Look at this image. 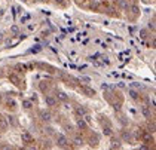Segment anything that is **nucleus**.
Here are the masks:
<instances>
[{
	"label": "nucleus",
	"mask_w": 156,
	"mask_h": 150,
	"mask_svg": "<svg viewBox=\"0 0 156 150\" xmlns=\"http://www.w3.org/2000/svg\"><path fill=\"white\" fill-rule=\"evenodd\" d=\"M2 36H3V34H0V40H2Z\"/></svg>",
	"instance_id": "26"
},
{
	"label": "nucleus",
	"mask_w": 156,
	"mask_h": 150,
	"mask_svg": "<svg viewBox=\"0 0 156 150\" xmlns=\"http://www.w3.org/2000/svg\"><path fill=\"white\" fill-rule=\"evenodd\" d=\"M9 80L14 83V85H16V86H19V85H21V79H19L16 74H9Z\"/></svg>",
	"instance_id": "6"
},
{
	"label": "nucleus",
	"mask_w": 156,
	"mask_h": 150,
	"mask_svg": "<svg viewBox=\"0 0 156 150\" xmlns=\"http://www.w3.org/2000/svg\"><path fill=\"white\" fill-rule=\"evenodd\" d=\"M25 150H37V149H36V146H28Z\"/></svg>",
	"instance_id": "24"
},
{
	"label": "nucleus",
	"mask_w": 156,
	"mask_h": 150,
	"mask_svg": "<svg viewBox=\"0 0 156 150\" xmlns=\"http://www.w3.org/2000/svg\"><path fill=\"white\" fill-rule=\"evenodd\" d=\"M21 140H22V143H25V144H30V143L33 141V137L30 135V132L24 131V132L21 134Z\"/></svg>",
	"instance_id": "3"
},
{
	"label": "nucleus",
	"mask_w": 156,
	"mask_h": 150,
	"mask_svg": "<svg viewBox=\"0 0 156 150\" xmlns=\"http://www.w3.org/2000/svg\"><path fill=\"white\" fill-rule=\"evenodd\" d=\"M40 119H42L43 122H49V120L52 119L51 112H42V113H40Z\"/></svg>",
	"instance_id": "5"
},
{
	"label": "nucleus",
	"mask_w": 156,
	"mask_h": 150,
	"mask_svg": "<svg viewBox=\"0 0 156 150\" xmlns=\"http://www.w3.org/2000/svg\"><path fill=\"white\" fill-rule=\"evenodd\" d=\"M58 98H60L61 101H67L68 97H67L66 94H64V92H58Z\"/></svg>",
	"instance_id": "16"
},
{
	"label": "nucleus",
	"mask_w": 156,
	"mask_h": 150,
	"mask_svg": "<svg viewBox=\"0 0 156 150\" xmlns=\"http://www.w3.org/2000/svg\"><path fill=\"white\" fill-rule=\"evenodd\" d=\"M140 137H141V141L144 143L146 146H147V144H150V143L153 141V137H152V132H149V131H141Z\"/></svg>",
	"instance_id": "1"
},
{
	"label": "nucleus",
	"mask_w": 156,
	"mask_h": 150,
	"mask_svg": "<svg viewBox=\"0 0 156 150\" xmlns=\"http://www.w3.org/2000/svg\"><path fill=\"white\" fill-rule=\"evenodd\" d=\"M140 34H141V37H147V33H146V31H141Z\"/></svg>",
	"instance_id": "25"
},
{
	"label": "nucleus",
	"mask_w": 156,
	"mask_h": 150,
	"mask_svg": "<svg viewBox=\"0 0 156 150\" xmlns=\"http://www.w3.org/2000/svg\"><path fill=\"white\" fill-rule=\"evenodd\" d=\"M76 114L79 116V117H83V116H85V114H88V113H86V110L83 109L82 106H79V107H76Z\"/></svg>",
	"instance_id": "9"
},
{
	"label": "nucleus",
	"mask_w": 156,
	"mask_h": 150,
	"mask_svg": "<svg viewBox=\"0 0 156 150\" xmlns=\"http://www.w3.org/2000/svg\"><path fill=\"white\" fill-rule=\"evenodd\" d=\"M131 11L134 12V14H138V8H137L135 5H132V6H131Z\"/></svg>",
	"instance_id": "20"
},
{
	"label": "nucleus",
	"mask_w": 156,
	"mask_h": 150,
	"mask_svg": "<svg viewBox=\"0 0 156 150\" xmlns=\"http://www.w3.org/2000/svg\"><path fill=\"white\" fill-rule=\"evenodd\" d=\"M74 144H76V146H82V144H83L82 137H79V135H76V137H74Z\"/></svg>",
	"instance_id": "15"
},
{
	"label": "nucleus",
	"mask_w": 156,
	"mask_h": 150,
	"mask_svg": "<svg viewBox=\"0 0 156 150\" xmlns=\"http://www.w3.org/2000/svg\"><path fill=\"white\" fill-rule=\"evenodd\" d=\"M6 128H8V120H6L5 116L0 114V129H3V131H5Z\"/></svg>",
	"instance_id": "8"
},
{
	"label": "nucleus",
	"mask_w": 156,
	"mask_h": 150,
	"mask_svg": "<svg viewBox=\"0 0 156 150\" xmlns=\"http://www.w3.org/2000/svg\"><path fill=\"white\" fill-rule=\"evenodd\" d=\"M119 5H120V6H122V8H125V9H126V8H128V3H126V2H125V0H119Z\"/></svg>",
	"instance_id": "18"
},
{
	"label": "nucleus",
	"mask_w": 156,
	"mask_h": 150,
	"mask_svg": "<svg viewBox=\"0 0 156 150\" xmlns=\"http://www.w3.org/2000/svg\"><path fill=\"white\" fill-rule=\"evenodd\" d=\"M57 144L60 146V147H66V146L68 144V140H67L64 135L58 134V135H57Z\"/></svg>",
	"instance_id": "2"
},
{
	"label": "nucleus",
	"mask_w": 156,
	"mask_h": 150,
	"mask_svg": "<svg viewBox=\"0 0 156 150\" xmlns=\"http://www.w3.org/2000/svg\"><path fill=\"white\" fill-rule=\"evenodd\" d=\"M103 129H104V134H106V135H112L113 134V129H112V126H110L109 123L103 125Z\"/></svg>",
	"instance_id": "11"
},
{
	"label": "nucleus",
	"mask_w": 156,
	"mask_h": 150,
	"mask_svg": "<svg viewBox=\"0 0 156 150\" xmlns=\"http://www.w3.org/2000/svg\"><path fill=\"white\" fill-rule=\"evenodd\" d=\"M128 94H129V97H131L132 100H138V92H137L135 89H129Z\"/></svg>",
	"instance_id": "13"
},
{
	"label": "nucleus",
	"mask_w": 156,
	"mask_h": 150,
	"mask_svg": "<svg viewBox=\"0 0 156 150\" xmlns=\"http://www.w3.org/2000/svg\"><path fill=\"white\" fill-rule=\"evenodd\" d=\"M141 113L144 114V117H147V119L152 116V113H150V109H149L147 106H143V107H141Z\"/></svg>",
	"instance_id": "10"
},
{
	"label": "nucleus",
	"mask_w": 156,
	"mask_h": 150,
	"mask_svg": "<svg viewBox=\"0 0 156 150\" xmlns=\"http://www.w3.org/2000/svg\"><path fill=\"white\" fill-rule=\"evenodd\" d=\"M149 28L155 30V21H150V22H149Z\"/></svg>",
	"instance_id": "22"
},
{
	"label": "nucleus",
	"mask_w": 156,
	"mask_h": 150,
	"mask_svg": "<svg viewBox=\"0 0 156 150\" xmlns=\"http://www.w3.org/2000/svg\"><path fill=\"white\" fill-rule=\"evenodd\" d=\"M77 126H79L80 129H85V128L88 126V123H86L85 120H83L82 117H79V119H77Z\"/></svg>",
	"instance_id": "12"
},
{
	"label": "nucleus",
	"mask_w": 156,
	"mask_h": 150,
	"mask_svg": "<svg viewBox=\"0 0 156 150\" xmlns=\"http://www.w3.org/2000/svg\"><path fill=\"white\" fill-rule=\"evenodd\" d=\"M82 92L85 94L86 97H94L95 95V91L91 86H86V85H85V86H82Z\"/></svg>",
	"instance_id": "4"
},
{
	"label": "nucleus",
	"mask_w": 156,
	"mask_h": 150,
	"mask_svg": "<svg viewBox=\"0 0 156 150\" xmlns=\"http://www.w3.org/2000/svg\"><path fill=\"white\" fill-rule=\"evenodd\" d=\"M138 150H150V149H149V146L143 144V146H140V149H138Z\"/></svg>",
	"instance_id": "21"
},
{
	"label": "nucleus",
	"mask_w": 156,
	"mask_h": 150,
	"mask_svg": "<svg viewBox=\"0 0 156 150\" xmlns=\"http://www.w3.org/2000/svg\"><path fill=\"white\" fill-rule=\"evenodd\" d=\"M0 150H12V146L11 144H2L0 146Z\"/></svg>",
	"instance_id": "17"
},
{
	"label": "nucleus",
	"mask_w": 156,
	"mask_h": 150,
	"mask_svg": "<svg viewBox=\"0 0 156 150\" xmlns=\"http://www.w3.org/2000/svg\"><path fill=\"white\" fill-rule=\"evenodd\" d=\"M40 51V46H34V49H31V52H39Z\"/></svg>",
	"instance_id": "23"
},
{
	"label": "nucleus",
	"mask_w": 156,
	"mask_h": 150,
	"mask_svg": "<svg viewBox=\"0 0 156 150\" xmlns=\"http://www.w3.org/2000/svg\"><path fill=\"white\" fill-rule=\"evenodd\" d=\"M22 107L28 110V109H31V107H33V103H31L30 100H24V101H22Z\"/></svg>",
	"instance_id": "14"
},
{
	"label": "nucleus",
	"mask_w": 156,
	"mask_h": 150,
	"mask_svg": "<svg viewBox=\"0 0 156 150\" xmlns=\"http://www.w3.org/2000/svg\"><path fill=\"white\" fill-rule=\"evenodd\" d=\"M45 101H46V104H48L49 107H54L55 104H57V100L54 98V97H51V95H48L46 98H45Z\"/></svg>",
	"instance_id": "7"
},
{
	"label": "nucleus",
	"mask_w": 156,
	"mask_h": 150,
	"mask_svg": "<svg viewBox=\"0 0 156 150\" xmlns=\"http://www.w3.org/2000/svg\"><path fill=\"white\" fill-rule=\"evenodd\" d=\"M123 138H125V140H131V134H129V132H123Z\"/></svg>",
	"instance_id": "19"
}]
</instances>
